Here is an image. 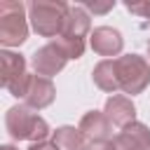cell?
Listing matches in <instances>:
<instances>
[{"label":"cell","mask_w":150,"mask_h":150,"mask_svg":"<svg viewBox=\"0 0 150 150\" xmlns=\"http://www.w3.org/2000/svg\"><path fill=\"white\" fill-rule=\"evenodd\" d=\"M68 9L70 5L61 0H33L28 5V19L33 23V30L42 38H59Z\"/></svg>","instance_id":"1"},{"label":"cell","mask_w":150,"mask_h":150,"mask_svg":"<svg viewBox=\"0 0 150 150\" xmlns=\"http://www.w3.org/2000/svg\"><path fill=\"white\" fill-rule=\"evenodd\" d=\"M5 127H7V131H9V136L14 141L40 143L49 134L47 122L40 115H35L28 105H12L7 110V115H5Z\"/></svg>","instance_id":"2"},{"label":"cell","mask_w":150,"mask_h":150,"mask_svg":"<svg viewBox=\"0 0 150 150\" xmlns=\"http://www.w3.org/2000/svg\"><path fill=\"white\" fill-rule=\"evenodd\" d=\"M26 5L16 0H2L0 2V42L5 47H19L28 38V23H26Z\"/></svg>","instance_id":"3"},{"label":"cell","mask_w":150,"mask_h":150,"mask_svg":"<svg viewBox=\"0 0 150 150\" xmlns=\"http://www.w3.org/2000/svg\"><path fill=\"white\" fill-rule=\"evenodd\" d=\"M117 66V80H120V89L124 94H141L148 84H150V63L138 56V54H127L115 59Z\"/></svg>","instance_id":"4"},{"label":"cell","mask_w":150,"mask_h":150,"mask_svg":"<svg viewBox=\"0 0 150 150\" xmlns=\"http://www.w3.org/2000/svg\"><path fill=\"white\" fill-rule=\"evenodd\" d=\"M0 75H2V87L12 96H16V98L26 96L30 75L26 73V59L21 54L7 52V49L0 52Z\"/></svg>","instance_id":"5"},{"label":"cell","mask_w":150,"mask_h":150,"mask_svg":"<svg viewBox=\"0 0 150 150\" xmlns=\"http://www.w3.org/2000/svg\"><path fill=\"white\" fill-rule=\"evenodd\" d=\"M66 61H68V54L63 52V47L56 40H52L45 47L35 49V54L30 59V63L35 68V75H42V77H52L59 70H63Z\"/></svg>","instance_id":"6"},{"label":"cell","mask_w":150,"mask_h":150,"mask_svg":"<svg viewBox=\"0 0 150 150\" xmlns=\"http://www.w3.org/2000/svg\"><path fill=\"white\" fill-rule=\"evenodd\" d=\"M54 96H56V89H54V84H52L49 77L30 75L28 89H26V96H23V101H26V105L30 110H42V108L52 105Z\"/></svg>","instance_id":"7"},{"label":"cell","mask_w":150,"mask_h":150,"mask_svg":"<svg viewBox=\"0 0 150 150\" xmlns=\"http://www.w3.org/2000/svg\"><path fill=\"white\" fill-rule=\"evenodd\" d=\"M89 45L96 54L101 56H117L124 47V40H122V33L117 28H110V26H98L91 30L89 35Z\"/></svg>","instance_id":"8"},{"label":"cell","mask_w":150,"mask_h":150,"mask_svg":"<svg viewBox=\"0 0 150 150\" xmlns=\"http://www.w3.org/2000/svg\"><path fill=\"white\" fill-rule=\"evenodd\" d=\"M77 129L82 131V136H84L89 143L110 141V136H112V124H110V120L105 117V112H98V110L84 112Z\"/></svg>","instance_id":"9"},{"label":"cell","mask_w":150,"mask_h":150,"mask_svg":"<svg viewBox=\"0 0 150 150\" xmlns=\"http://www.w3.org/2000/svg\"><path fill=\"white\" fill-rule=\"evenodd\" d=\"M115 150H150V129L143 122H134L124 127L115 138Z\"/></svg>","instance_id":"10"},{"label":"cell","mask_w":150,"mask_h":150,"mask_svg":"<svg viewBox=\"0 0 150 150\" xmlns=\"http://www.w3.org/2000/svg\"><path fill=\"white\" fill-rule=\"evenodd\" d=\"M103 112H105V117L110 120V124L122 127V129L136 122V105L131 103V98L120 96V94H115V96H110V98L105 101Z\"/></svg>","instance_id":"11"},{"label":"cell","mask_w":150,"mask_h":150,"mask_svg":"<svg viewBox=\"0 0 150 150\" xmlns=\"http://www.w3.org/2000/svg\"><path fill=\"white\" fill-rule=\"evenodd\" d=\"M89 28H91V21H89L87 9L80 7V5H75V7L68 9V16H66V21H63V30H61V35H63V38L84 40V35L89 33Z\"/></svg>","instance_id":"12"},{"label":"cell","mask_w":150,"mask_h":150,"mask_svg":"<svg viewBox=\"0 0 150 150\" xmlns=\"http://www.w3.org/2000/svg\"><path fill=\"white\" fill-rule=\"evenodd\" d=\"M91 77H94V84H96L98 89L108 91V94H112V91H117V89H120V80H117V66H115V61H110V59L98 61V63L94 66Z\"/></svg>","instance_id":"13"},{"label":"cell","mask_w":150,"mask_h":150,"mask_svg":"<svg viewBox=\"0 0 150 150\" xmlns=\"http://www.w3.org/2000/svg\"><path fill=\"white\" fill-rule=\"evenodd\" d=\"M52 143L56 150H82L84 148V136L75 127H59L52 134Z\"/></svg>","instance_id":"14"},{"label":"cell","mask_w":150,"mask_h":150,"mask_svg":"<svg viewBox=\"0 0 150 150\" xmlns=\"http://www.w3.org/2000/svg\"><path fill=\"white\" fill-rule=\"evenodd\" d=\"M61 47H63V52L68 54V59H80L82 54H84V40H75V38H63V35H59V38H54Z\"/></svg>","instance_id":"15"},{"label":"cell","mask_w":150,"mask_h":150,"mask_svg":"<svg viewBox=\"0 0 150 150\" xmlns=\"http://www.w3.org/2000/svg\"><path fill=\"white\" fill-rule=\"evenodd\" d=\"M127 9L131 14H141V16L150 19V2H127Z\"/></svg>","instance_id":"16"},{"label":"cell","mask_w":150,"mask_h":150,"mask_svg":"<svg viewBox=\"0 0 150 150\" xmlns=\"http://www.w3.org/2000/svg\"><path fill=\"white\" fill-rule=\"evenodd\" d=\"M84 7H87V9H91L94 14H105L108 9H112V7H115V2H112V0H108V2H87Z\"/></svg>","instance_id":"17"},{"label":"cell","mask_w":150,"mask_h":150,"mask_svg":"<svg viewBox=\"0 0 150 150\" xmlns=\"http://www.w3.org/2000/svg\"><path fill=\"white\" fill-rule=\"evenodd\" d=\"M82 150H115L112 141H98V143H87Z\"/></svg>","instance_id":"18"},{"label":"cell","mask_w":150,"mask_h":150,"mask_svg":"<svg viewBox=\"0 0 150 150\" xmlns=\"http://www.w3.org/2000/svg\"><path fill=\"white\" fill-rule=\"evenodd\" d=\"M28 150H56V148H54V143H49V141H40V143H30Z\"/></svg>","instance_id":"19"},{"label":"cell","mask_w":150,"mask_h":150,"mask_svg":"<svg viewBox=\"0 0 150 150\" xmlns=\"http://www.w3.org/2000/svg\"><path fill=\"white\" fill-rule=\"evenodd\" d=\"M0 150H16V148H14V145H2Z\"/></svg>","instance_id":"20"},{"label":"cell","mask_w":150,"mask_h":150,"mask_svg":"<svg viewBox=\"0 0 150 150\" xmlns=\"http://www.w3.org/2000/svg\"><path fill=\"white\" fill-rule=\"evenodd\" d=\"M148 56H150V42H148Z\"/></svg>","instance_id":"21"}]
</instances>
